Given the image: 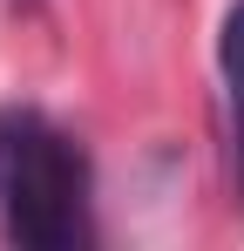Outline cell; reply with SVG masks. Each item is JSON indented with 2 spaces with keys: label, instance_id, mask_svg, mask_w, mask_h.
<instances>
[{
  "label": "cell",
  "instance_id": "2",
  "mask_svg": "<svg viewBox=\"0 0 244 251\" xmlns=\"http://www.w3.org/2000/svg\"><path fill=\"white\" fill-rule=\"evenodd\" d=\"M217 82H224V143L244 190V0L224 14V34H217Z\"/></svg>",
  "mask_w": 244,
  "mask_h": 251
},
{
  "label": "cell",
  "instance_id": "1",
  "mask_svg": "<svg viewBox=\"0 0 244 251\" xmlns=\"http://www.w3.org/2000/svg\"><path fill=\"white\" fill-rule=\"evenodd\" d=\"M0 231L27 251H75L88 224V156L41 109H0Z\"/></svg>",
  "mask_w": 244,
  "mask_h": 251
}]
</instances>
